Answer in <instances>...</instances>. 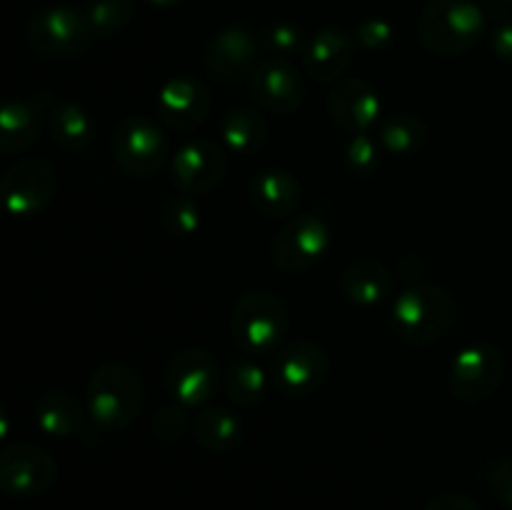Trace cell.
Segmentation results:
<instances>
[{
    "instance_id": "obj_1",
    "label": "cell",
    "mask_w": 512,
    "mask_h": 510,
    "mask_svg": "<svg viewBox=\"0 0 512 510\" xmlns=\"http://www.w3.org/2000/svg\"><path fill=\"white\" fill-rule=\"evenodd\" d=\"M143 378L130 365L108 360L93 370L85 385L88 415L103 430H125L138 420L143 410Z\"/></svg>"
},
{
    "instance_id": "obj_2",
    "label": "cell",
    "mask_w": 512,
    "mask_h": 510,
    "mask_svg": "<svg viewBox=\"0 0 512 510\" xmlns=\"http://www.w3.org/2000/svg\"><path fill=\"white\" fill-rule=\"evenodd\" d=\"M488 13L473 0H433L418 20V38L428 53L455 58L483 40Z\"/></svg>"
},
{
    "instance_id": "obj_3",
    "label": "cell",
    "mask_w": 512,
    "mask_h": 510,
    "mask_svg": "<svg viewBox=\"0 0 512 510\" xmlns=\"http://www.w3.org/2000/svg\"><path fill=\"white\" fill-rule=\"evenodd\" d=\"M458 318V303L445 288L433 283L408 285L393 300V325L410 345H433L450 333Z\"/></svg>"
},
{
    "instance_id": "obj_4",
    "label": "cell",
    "mask_w": 512,
    "mask_h": 510,
    "mask_svg": "<svg viewBox=\"0 0 512 510\" xmlns=\"http://www.w3.org/2000/svg\"><path fill=\"white\" fill-rule=\"evenodd\" d=\"M290 328L288 305L268 290H250L238 300L230 320L235 343L248 355H270L278 350Z\"/></svg>"
},
{
    "instance_id": "obj_5",
    "label": "cell",
    "mask_w": 512,
    "mask_h": 510,
    "mask_svg": "<svg viewBox=\"0 0 512 510\" xmlns=\"http://www.w3.org/2000/svg\"><path fill=\"white\" fill-rule=\"evenodd\" d=\"M113 153L125 173L150 178L168 163L170 143L158 120L150 115H128L113 135Z\"/></svg>"
},
{
    "instance_id": "obj_6",
    "label": "cell",
    "mask_w": 512,
    "mask_h": 510,
    "mask_svg": "<svg viewBox=\"0 0 512 510\" xmlns=\"http://www.w3.org/2000/svg\"><path fill=\"white\" fill-rule=\"evenodd\" d=\"M25 35H28L30 48L45 58L83 55L95 38L85 13H78L68 5H50V8L38 10L28 20Z\"/></svg>"
},
{
    "instance_id": "obj_7",
    "label": "cell",
    "mask_w": 512,
    "mask_h": 510,
    "mask_svg": "<svg viewBox=\"0 0 512 510\" xmlns=\"http://www.w3.org/2000/svg\"><path fill=\"white\" fill-rule=\"evenodd\" d=\"M58 193V173L45 158H23L0 175V205L15 218H30L48 208Z\"/></svg>"
},
{
    "instance_id": "obj_8",
    "label": "cell",
    "mask_w": 512,
    "mask_h": 510,
    "mask_svg": "<svg viewBox=\"0 0 512 510\" xmlns=\"http://www.w3.org/2000/svg\"><path fill=\"white\" fill-rule=\"evenodd\" d=\"M505 378V355L493 343H470L453 358L448 388L463 403L490 398Z\"/></svg>"
},
{
    "instance_id": "obj_9",
    "label": "cell",
    "mask_w": 512,
    "mask_h": 510,
    "mask_svg": "<svg viewBox=\"0 0 512 510\" xmlns=\"http://www.w3.org/2000/svg\"><path fill=\"white\" fill-rule=\"evenodd\" d=\"M165 390L185 408L205 405L223 385L220 365L208 350L185 348L168 360L163 370Z\"/></svg>"
},
{
    "instance_id": "obj_10",
    "label": "cell",
    "mask_w": 512,
    "mask_h": 510,
    "mask_svg": "<svg viewBox=\"0 0 512 510\" xmlns=\"http://www.w3.org/2000/svg\"><path fill=\"white\" fill-rule=\"evenodd\" d=\"M58 463L45 448L33 443H13L0 448V490L13 498H35L53 488Z\"/></svg>"
},
{
    "instance_id": "obj_11",
    "label": "cell",
    "mask_w": 512,
    "mask_h": 510,
    "mask_svg": "<svg viewBox=\"0 0 512 510\" xmlns=\"http://www.w3.org/2000/svg\"><path fill=\"white\" fill-rule=\"evenodd\" d=\"M228 173V155L223 145L208 138H193L180 145L170 158V180L178 193L208 195L218 188Z\"/></svg>"
},
{
    "instance_id": "obj_12",
    "label": "cell",
    "mask_w": 512,
    "mask_h": 510,
    "mask_svg": "<svg viewBox=\"0 0 512 510\" xmlns=\"http://www.w3.org/2000/svg\"><path fill=\"white\" fill-rule=\"evenodd\" d=\"M330 225L320 215L305 213L288 220L273 240V260L283 273H300L318 263L330 248Z\"/></svg>"
},
{
    "instance_id": "obj_13",
    "label": "cell",
    "mask_w": 512,
    "mask_h": 510,
    "mask_svg": "<svg viewBox=\"0 0 512 510\" xmlns=\"http://www.w3.org/2000/svg\"><path fill=\"white\" fill-rule=\"evenodd\" d=\"M330 355L320 343L300 338L285 345L275 360V383L288 398H308L328 380Z\"/></svg>"
},
{
    "instance_id": "obj_14",
    "label": "cell",
    "mask_w": 512,
    "mask_h": 510,
    "mask_svg": "<svg viewBox=\"0 0 512 510\" xmlns=\"http://www.w3.org/2000/svg\"><path fill=\"white\" fill-rule=\"evenodd\" d=\"M158 120L168 128L188 133L203 125L213 110V95L200 78L193 75H175L165 80L158 90Z\"/></svg>"
},
{
    "instance_id": "obj_15",
    "label": "cell",
    "mask_w": 512,
    "mask_h": 510,
    "mask_svg": "<svg viewBox=\"0 0 512 510\" xmlns=\"http://www.w3.org/2000/svg\"><path fill=\"white\" fill-rule=\"evenodd\" d=\"M248 85L260 108L275 115H290L303 105L305 83L298 70L283 58L260 60L248 75Z\"/></svg>"
},
{
    "instance_id": "obj_16",
    "label": "cell",
    "mask_w": 512,
    "mask_h": 510,
    "mask_svg": "<svg viewBox=\"0 0 512 510\" xmlns=\"http://www.w3.org/2000/svg\"><path fill=\"white\" fill-rule=\"evenodd\" d=\"M325 108H328L330 120L350 135L370 133L383 113L378 90L360 78L338 80L330 88Z\"/></svg>"
},
{
    "instance_id": "obj_17",
    "label": "cell",
    "mask_w": 512,
    "mask_h": 510,
    "mask_svg": "<svg viewBox=\"0 0 512 510\" xmlns=\"http://www.w3.org/2000/svg\"><path fill=\"white\" fill-rule=\"evenodd\" d=\"M258 38L243 25H228L218 30L208 43L203 65L208 75L220 83H235L253 73L258 65Z\"/></svg>"
},
{
    "instance_id": "obj_18",
    "label": "cell",
    "mask_w": 512,
    "mask_h": 510,
    "mask_svg": "<svg viewBox=\"0 0 512 510\" xmlns=\"http://www.w3.org/2000/svg\"><path fill=\"white\" fill-rule=\"evenodd\" d=\"M355 43L345 30L325 28L308 40L303 50V63L310 78L318 83H338L353 63Z\"/></svg>"
},
{
    "instance_id": "obj_19",
    "label": "cell",
    "mask_w": 512,
    "mask_h": 510,
    "mask_svg": "<svg viewBox=\"0 0 512 510\" xmlns=\"http://www.w3.org/2000/svg\"><path fill=\"white\" fill-rule=\"evenodd\" d=\"M340 293L358 308H375L390 300L395 290V273L375 258H358L340 273Z\"/></svg>"
},
{
    "instance_id": "obj_20",
    "label": "cell",
    "mask_w": 512,
    "mask_h": 510,
    "mask_svg": "<svg viewBox=\"0 0 512 510\" xmlns=\"http://www.w3.org/2000/svg\"><path fill=\"white\" fill-rule=\"evenodd\" d=\"M45 123L48 118L35 100L13 98L0 103V153L13 155L28 150L38 143Z\"/></svg>"
},
{
    "instance_id": "obj_21",
    "label": "cell",
    "mask_w": 512,
    "mask_h": 510,
    "mask_svg": "<svg viewBox=\"0 0 512 510\" xmlns=\"http://www.w3.org/2000/svg\"><path fill=\"white\" fill-rule=\"evenodd\" d=\"M248 195L253 208L265 218H288L300 205L303 188L288 170L268 168L255 173V178L250 180Z\"/></svg>"
},
{
    "instance_id": "obj_22",
    "label": "cell",
    "mask_w": 512,
    "mask_h": 510,
    "mask_svg": "<svg viewBox=\"0 0 512 510\" xmlns=\"http://www.w3.org/2000/svg\"><path fill=\"white\" fill-rule=\"evenodd\" d=\"M35 423L50 438H73L83 430L85 410L68 390H45L35 403Z\"/></svg>"
},
{
    "instance_id": "obj_23",
    "label": "cell",
    "mask_w": 512,
    "mask_h": 510,
    "mask_svg": "<svg viewBox=\"0 0 512 510\" xmlns=\"http://www.w3.org/2000/svg\"><path fill=\"white\" fill-rule=\"evenodd\" d=\"M45 128H48L50 138L68 153L85 150L98 133V123L90 115V110H85L80 103H73V100H63V103L55 105L48 113Z\"/></svg>"
},
{
    "instance_id": "obj_24",
    "label": "cell",
    "mask_w": 512,
    "mask_h": 510,
    "mask_svg": "<svg viewBox=\"0 0 512 510\" xmlns=\"http://www.w3.org/2000/svg\"><path fill=\"white\" fill-rule=\"evenodd\" d=\"M220 143L225 150L235 155H253L260 150L268 140V120L248 105H238L230 108L228 113L220 118Z\"/></svg>"
},
{
    "instance_id": "obj_25",
    "label": "cell",
    "mask_w": 512,
    "mask_h": 510,
    "mask_svg": "<svg viewBox=\"0 0 512 510\" xmlns=\"http://www.w3.org/2000/svg\"><path fill=\"white\" fill-rule=\"evenodd\" d=\"M195 440L200 448H205L213 455L233 453L243 440V423L238 415L220 405H208L200 408L193 423Z\"/></svg>"
},
{
    "instance_id": "obj_26",
    "label": "cell",
    "mask_w": 512,
    "mask_h": 510,
    "mask_svg": "<svg viewBox=\"0 0 512 510\" xmlns=\"http://www.w3.org/2000/svg\"><path fill=\"white\" fill-rule=\"evenodd\" d=\"M378 140L388 155L408 158L428 143V125L420 115L395 113L378 125Z\"/></svg>"
},
{
    "instance_id": "obj_27",
    "label": "cell",
    "mask_w": 512,
    "mask_h": 510,
    "mask_svg": "<svg viewBox=\"0 0 512 510\" xmlns=\"http://www.w3.org/2000/svg\"><path fill=\"white\" fill-rule=\"evenodd\" d=\"M223 390L240 408H255L268 393V375L258 360L240 358L223 373Z\"/></svg>"
},
{
    "instance_id": "obj_28",
    "label": "cell",
    "mask_w": 512,
    "mask_h": 510,
    "mask_svg": "<svg viewBox=\"0 0 512 510\" xmlns=\"http://www.w3.org/2000/svg\"><path fill=\"white\" fill-rule=\"evenodd\" d=\"M135 8H138V0H88L85 20L95 38H110L128 28Z\"/></svg>"
},
{
    "instance_id": "obj_29",
    "label": "cell",
    "mask_w": 512,
    "mask_h": 510,
    "mask_svg": "<svg viewBox=\"0 0 512 510\" xmlns=\"http://www.w3.org/2000/svg\"><path fill=\"white\" fill-rule=\"evenodd\" d=\"M158 218L165 233L175 235V238H190V235H195L200 230L203 210H200L198 198L178 193L163 200Z\"/></svg>"
},
{
    "instance_id": "obj_30",
    "label": "cell",
    "mask_w": 512,
    "mask_h": 510,
    "mask_svg": "<svg viewBox=\"0 0 512 510\" xmlns=\"http://www.w3.org/2000/svg\"><path fill=\"white\" fill-rule=\"evenodd\" d=\"M380 153H385V150L380 145L378 135L358 133L350 135L343 158L350 173L360 175V178H368V175H373L380 168Z\"/></svg>"
},
{
    "instance_id": "obj_31",
    "label": "cell",
    "mask_w": 512,
    "mask_h": 510,
    "mask_svg": "<svg viewBox=\"0 0 512 510\" xmlns=\"http://www.w3.org/2000/svg\"><path fill=\"white\" fill-rule=\"evenodd\" d=\"M263 43L265 48L273 53V58H283V60H288L290 55L300 53V50H305V45H308L303 38V30L293 23H273L263 33Z\"/></svg>"
},
{
    "instance_id": "obj_32",
    "label": "cell",
    "mask_w": 512,
    "mask_h": 510,
    "mask_svg": "<svg viewBox=\"0 0 512 510\" xmlns=\"http://www.w3.org/2000/svg\"><path fill=\"white\" fill-rule=\"evenodd\" d=\"M188 425L190 423L188 413H185V405H163L153 418V433L163 443H178L188 433Z\"/></svg>"
},
{
    "instance_id": "obj_33",
    "label": "cell",
    "mask_w": 512,
    "mask_h": 510,
    "mask_svg": "<svg viewBox=\"0 0 512 510\" xmlns=\"http://www.w3.org/2000/svg\"><path fill=\"white\" fill-rule=\"evenodd\" d=\"M395 38V30L388 20L383 18H368L358 25L355 30V40L363 45L365 50H385Z\"/></svg>"
},
{
    "instance_id": "obj_34",
    "label": "cell",
    "mask_w": 512,
    "mask_h": 510,
    "mask_svg": "<svg viewBox=\"0 0 512 510\" xmlns=\"http://www.w3.org/2000/svg\"><path fill=\"white\" fill-rule=\"evenodd\" d=\"M490 490H493L495 498L512 510V458L500 460L493 470H490Z\"/></svg>"
},
{
    "instance_id": "obj_35",
    "label": "cell",
    "mask_w": 512,
    "mask_h": 510,
    "mask_svg": "<svg viewBox=\"0 0 512 510\" xmlns=\"http://www.w3.org/2000/svg\"><path fill=\"white\" fill-rule=\"evenodd\" d=\"M490 48L505 63H512V18L500 20L490 33Z\"/></svg>"
},
{
    "instance_id": "obj_36",
    "label": "cell",
    "mask_w": 512,
    "mask_h": 510,
    "mask_svg": "<svg viewBox=\"0 0 512 510\" xmlns=\"http://www.w3.org/2000/svg\"><path fill=\"white\" fill-rule=\"evenodd\" d=\"M425 510H483V508H480L470 495L450 490V493L435 495V498L425 505Z\"/></svg>"
},
{
    "instance_id": "obj_37",
    "label": "cell",
    "mask_w": 512,
    "mask_h": 510,
    "mask_svg": "<svg viewBox=\"0 0 512 510\" xmlns=\"http://www.w3.org/2000/svg\"><path fill=\"white\" fill-rule=\"evenodd\" d=\"M8 430H10V418H8V410H5V405L0 403V440H3L5 435H8Z\"/></svg>"
},
{
    "instance_id": "obj_38",
    "label": "cell",
    "mask_w": 512,
    "mask_h": 510,
    "mask_svg": "<svg viewBox=\"0 0 512 510\" xmlns=\"http://www.w3.org/2000/svg\"><path fill=\"white\" fill-rule=\"evenodd\" d=\"M148 5H153V8H175V5H180L183 0H145Z\"/></svg>"
}]
</instances>
